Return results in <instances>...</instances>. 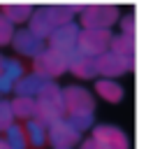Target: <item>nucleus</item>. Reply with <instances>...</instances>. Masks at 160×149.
<instances>
[{"label": "nucleus", "instance_id": "f257e3e1", "mask_svg": "<svg viewBox=\"0 0 160 149\" xmlns=\"http://www.w3.org/2000/svg\"><path fill=\"white\" fill-rule=\"evenodd\" d=\"M81 9L84 7H77V5H47V7H35V12H32L26 28L30 33H35L40 40L47 42L56 28L77 21L74 16H79Z\"/></svg>", "mask_w": 160, "mask_h": 149}, {"label": "nucleus", "instance_id": "f03ea898", "mask_svg": "<svg viewBox=\"0 0 160 149\" xmlns=\"http://www.w3.org/2000/svg\"><path fill=\"white\" fill-rule=\"evenodd\" d=\"M37 103V119L44 126H51L53 121L65 119V103H63V86L58 82H49L42 93L35 98Z\"/></svg>", "mask_w": 160, "mask_h": 149}, {"label": "nucleus", "instance_id": "7ed1b4c3", "mask_svg": "<svg viewBox=\"0 0 160 149\" xmlns=\"http://www.w3.org/2000/svg\"><path fill=\"white\" fill-rule=\"evenodd\" d=\"M121 19L116 5H86L79 14V26L86 30H112Z\"/></svg>", "mask_w": 160, "mask_h": 149}, {"label": "nucleus", "instance_id": "20e7f679", "mask_svg": "<svg viewBox=\"0 0 160 149\" xmlns=\"http://www.w3.org/2000/svg\"><path fill=\"white\" fill-rule=\"evenodd\" d=\"M63 103H65V117L95 112V96L81 84L63 86Z\"/></svg>", "mask_w": 160, "mask_h": 149}, {"label": "nucleus", "instance_id": "39448f33", "mask_svg": "<svg viewBox=\"0 0 160 149\" xmlns=\"http://www.w3.org/2000/svg\"><path fill=\"white\" fill-rule=\"evenodd\" d=\"M95 63H98V77H102V79H118L125 72L135 70V56H121L112 49L98 56Z\"/></svg>", "mask_w": 160, "mask_h": 149}, {"label": "nucleus", "instance_id": "423d86ee", "mask_svg": "<svg viewBox=\"0 0 160 149\" xmlns=\"http://www.w3.org/2000/svg\"><path fill=\"white\" fill-rule=\"evenodd\" d=\"M32 72L56 82V77H63L68 72V56H63V54L47 47L32 58Z\"/></svg>", "mask_w": 160, "mask_h": 149}, {"label": "nucleus", "instance_id": "0eeeda50", "mask_svg": "<svg viewBox=\"0 0 160 149\" xmlns=\"http://www.w3.org/2000/svg\"><path fill=\"white\" fill-rule=\"evenodd\" d=\"M79 33H81V26L72 21V24H65L56 28L51 33V37L47 40V47L53 49V51L63 54V56H70L72 51H77V42H79Z\"/></svg>", "mask_w": 160, "mask_h": 149}, {"label": "nucleus", "instance_id": "6e6552de", "mask_svg": "<svg viewBox=\"0 0 160 149\" xmlns=\"http://www.w3.org/2000/svg\"><path fill=\"white\" fill-rule=\"evenodd\" d=\"M91 137L100 142L104 149H130V137L116 124H95L91 130Z\"/></svg>", "mask_w": 160, "mask_h": 149}, {"label": "nucleus", "instance_id": "1a4fd4ad", "mask_svg": "<svg viewBox=\"0 0 160 149\" xmlns=\"http://www.w3.org/2000/svg\"><path fill=\"white\" fill-rule=\"evenodd\" d=\"M112 35H114L112 30H86V28H81L77 49L81 54H86V56H91V58H98L104 51H109Z\"/></svg>", "mask_w": 160, "mask_h": 149}, {"label": "nucleus", "instance_id": "9d476101", "mask_svg": "<svg viewBox=\"0 0 160 149\" xmlns=\"http://www.w3.org/2000/svg\"><path fill=\"white\" fill-rule=\"evenodd\" d=\"M81 140H84V135L70 124L68 117L53 121V124L49 126V145H51V149H60V147L74 149Z\"/></svg>", "mask_w": 160, "mask_h": 149}, {"label": "nucleus", "instance_id": "9b49d317", "mask_svg": "<svg viewBox=\"0 0 160 149\" xmlns=\"http://www.w3.org/2000/svg\"><path fill=\"white\" fill-rule=\"evenodd\" d=\"M12 47H14V51L19 54V56H26V58L32 61L42 49H47V42L40 40V37H37L35 33H30L28 28H19L12 37Z\"/></svg>", "mask_w": 160, "mask_h": 149}, {"label": "nucleus", "instance_id": "f8f14e48", "mask_svg": "<svg viewBox=\"0 0 160 149\" xmlns=\"http://www.w3.org/2000/svg\"><path fill=\"white\" fill-rule=\"evenodd\" d=\"M68 72L77 77V79H98V63H95V58H91V56H86V54H81L79 49L77 51H72L68 56Z\"/></svg>", "mask_w": 160, "mask_h": 149}, {"label": "nucleus", "instance_id": "ddd939ff", "mask_svg": "<svg viewBox=\"0 0 160 149\" xmlns=\"http://www.w3.org/2000/svg\"><path fill=\"white\" fill-rule=\"evenodd\" d=\"M26 75V68L19 58H7L2 61V72H0V96H7L14 93V86L21 77Z\"/></svg>", "mask_w": 160, "mask_h": 149}, {"label": "nucleus", "instance_id": "4468645a", "mask_svg": "<svg viewBox=\"0 0 160 149\" xmlns=\"http://www.w3.org/2000/svg\"><path fill=\"white\" fill-rule=\"evenodd\" d=\"M49 82H53V79H47V77H42V75H37V72H26L19 82H16L14 96H21V98H37Z\"/></svg>", "mask_w": 160, "mask_h": 149}, {"label": "nucleus", "instance_id": "2eb2a0df", "mask_svg": "<svg viewBox=\"0 0 160 149\" xmlns=\"http://www.w3.org/2000/svg\"><path fill=\"white\" fill-rule=\"evenodd\" d=\"M95 96L102 98L109 105H118L125 98V89L118 79H102V77H98L95 79Z\"/></svg>", "mask_w": 160, "mask_h": 149}, {"label": "nucleus", "instance_id": "dca6fc26", "mask_svg": "<svg viewBox=\"0 0 160 149\" xmlns=\"http://www.w3.org/2000/svg\"><path fill=\"white\" fill-rule=\"evenodd\" d=\"M26 140H28V149H42L49 145V128L40 119H30L23 124Z\"/></svg>", "mask_w": 160, "mask_h": 149}, {"label": "nucleus", "instance_id": "f3484780", "mask_svg": "<svg viewBox=\"0 0 160 149\" xmlns=\"http://www.w3.org/2000/svg\"><path fill=\"white\" fill-rule=\"evenodd\" d=\"M9 105H12V114H14V121H30V119H37V103L35 98H21V96H14L12 100H9Z\"/></svg>", "mask_w": 160, "mask_h": 149}, {"label": "nucleus", "instance_id": "a211bd4d", "mask_svg": "<svg viewBox=\"0 0 160 149\" xmlns=\"http://www.w3.org/2000/svg\"><path fill=\"white\" fill-rule=\"evenodd\" d=\"M32 12H35V7H32V5H2V7H0V14H2L12 26H23V24H28L30 16H32Z\"/></svg>", "mask_w": 160, "mask_h": 149}, {"label": "nucleus", "instance_id": "6ab92c4d", "mask_svg": "<svg viewBox=\"0 0 160 149\" xmlns=\"http://www.w3.org/2000/svg\"><path fill=\"white\" fill-rule=\"evenodd\" d=\"M135 40L137 37H128V35H123V33H114L112 42H109V49L121 54V56H135V45H137Z\"/></svg>", "mask_w": 160, "mask_h": 149}, {"label": "nucleus", "instance_id": "aec40b11", "mask_svg": "<svg viewBox=\"0 0 160 149\" xmlns=\"http://www.w3.org/2000/svg\"><path fill=\"white\" fill-rule=\"evenodd\" d=\"M5 142H7L12 149H28V140H26V130H23V124H14L5 130Z\"/></svg>", "mask_w": 160, "mask_h": 149}, {"label": "nucleus", "instance_id": "412c9836", "mask_svg": "<svg viewBox=\"0 0 160 149\" xmlns=\"http://www.w3.org/2000/svg\"><path fill=\"white\" fill-rule=\"evenodd\" d=\"M68 121L74 126L77 130H79L81 135H84V133H91L93 126H95V112H88V114H72V117H68Z\"/></svg>", "mask_w": 160, "mask_h": 149}, {"label": "nucleus", "instance_id": "4be33fe9", "mask_svg": "<svg viewBox=\"0 0 160 149\" xmlns=\"http://www.w3.org/2000/svg\"><path fill=\"white\" fill-rule=\"evenodd\" d=\"M116 26H118V33H123V35H128V37H137V14L135 12L121 14Z\"/></svg>", "mask_w": 160, "mask_h": 149}, {"label": "nucleus", "instance_id": "5701e85b", "mask_svg": "<svg viewBox=\"0 0 160 149\" xmlns=\"http://www.w3.org/2000/svg\"><path fill=\"white\" fill-rule=\"evenodd\" d=\"M12 124H14L12 105H9V100H2V98H0V133H5Z\"/></svg>", "mask_w": 160, "mask_h": 149}, {"label": "nucleus", "instance_id": "b1692460", "mask_svg": "<svg viewBox=\"0 0 160 149\" xmlns=\"http://www.w3.org/2000/svg\"><path fill=\"white\" fill-rule=\"evenodd\" d=\"M14 33L16 28L12 24H9L7 19H5L2 14H0V47H5V45H12V37H14Z\"/></svg>", "mask_w": 160, "mask_h": 149}, {"label": "nucleus", "instance_id": "393cba45", "mask_svg": "<svg viewBox=\"0 0 160 149\" xmlns=\"http://www.w3.org/2000/svg\"><path fill=\"white\" fill-rule=\"evenodd\" d=\"M77 149H104V147L100 145V142H95L91 135H88V137H84V140L77 145Z\"/></svg>", "mask_w": 160, "mask_h": 149}, {"label": "nucleus", "instance_id": "a878e982", "mask_svg": "<svg viewBox=\"0 0 160 149\" xmlns=\"http://www.w3.org/2000/svg\"><path fill=\"white\" fill-rule=\"evenodd\" d=\"M0 149H12V147L7 145V142H5V137H0Z\"/></svg>", "mask_w": 160, "mask_h": 149}, {"label": "nucleus", "instance_id": "bb28decb", "mask_svg": "<svg viewBox=\"0 0 160 149\" xmlns=\"http://www.w3.org/2000/svg\"><path fill=\"white\" fill-rule=\"evenodd\" d=\"M2 61H5V56L0 54V72H2Z\"/></svg>", "mask_w": 160, "mask_h": 149}, {"label": "nucleus", "instance_id": "cd10ccee", "mask_svg": "<svg viewBox=\"0 0 160 149\" xmlns=\"http://www.w3.org/2000/svg\"><path fill=\"white\" fill-rule=\"evenodd\" d=\"M60 149H65V147H60Z\"/></svg>", "mask_w": 160, "mask_h": 149}]
</instances>
